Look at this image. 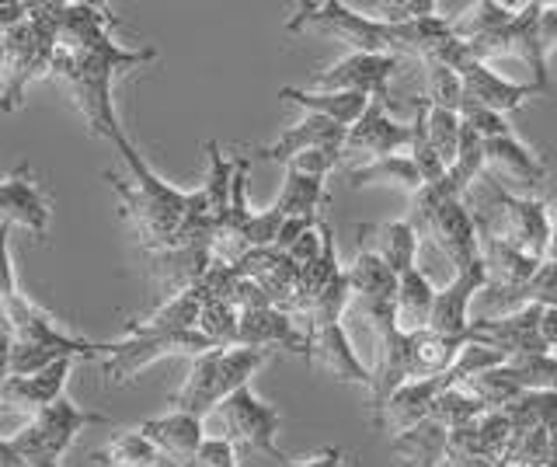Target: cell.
Wrapping results in <instances>:
<instances>
[{"label":"cell","mask_w":557,"mask_h":467,"mask_svg":"<svg viewBox=\"0 0 557 467\" xmlns=\"http://www.w3.org/2000/svg\"><path fill=\"white\" fill-rule=\"evenodd\" d=\"M150 60H157L153 49H122L112 39V32H104L77 49H57L49 63V77H57L70 91L91 133L112 144L122 133L112 106V84L122 71H133V66H144Z\"/></svg>","instance_id":"obj_1"},{"label":"cell","mask_w":557,"mask_h":467,"mask_svg":"<svg viewBox=\"0 0 557 467\" xmlns=\"http://www.w3.org/2000/svg\"><path fill=\"white\" fill-rule=\"evenodd\" d=\"M199 310H202L199 290H188L182 297L161 304L153 315L139 321H126V339L101 342L109 384H126V380H133L139 370H147L157 359H168V356L196 359L209 353V342L196 332Z\"/></svg>","instance_id":"obj_2"},{"label":"cell","mask_w":557,"mask_h":467,"mask_svg":"<svg viewBox=\"0 0 557 467\" xmlns=\"http://www.w3.org/2000/svg\"><path fill=\"white\" fill-rule=\"evenodd\" d=\"M112 144L129 168V179H119L115 171H104V179L112 182L115 196H119L122 217L133 223V231L139 234V241H144L150 251L171 248L185 223L188 193H182V188H174L171 182L157 175V171L144 161V153L126 140V133H119Z\"/></svg>","instance_id":"obj_3"},{"label":"cell","mask_w":557,"mask_h":467,"mask_svg":"<svg viewBox=\"0 0 557 467\" xmlns=\"http://www.w3.org/2000/svg\"><path fill=\"white\" fill-rule=\"evenodd\" d=\"M11 231L14 228L0 223V332L11 342L42 345V349L57 353L63 359H101V342L66 335L42 307H35L22 293V286L14 280V262H11Z\"/></svg>","instance_id":"obj_4"},{"label":"cell","mask_w":557,"mask_h":467,"mask_svg":"<svg viewBox=\"0 0 557 467\" xmlns=\"http://www.w3.org/2000/svg\"><path fill=\"white\" fill-rule=\"evenodd\" d=\"M269 362V353H258V349H209L202 356L191 359V370L185 388L174 394V408L171 411H182L191 415V419H206L209 411L220 408L226 397L234 391L248 388L251 377Z\"/></svg>","instance_id":"obj_5"},{"label":"cell","mask_w":557,"mask_h":467,"mask_svg":"<svg viewBox=\"0 0 557 467\" xmlns=\"http://www.w3.org/2000/svg\"><path fill=\"white\" fill-rule=\"evenodd\" d=\"M4 42V77H0V109H22V95L32 81L49 77V63L57 53V32H52L49 4H32L28 19L8 32H0Z\"/></svg>","instance_id":"obj_6"},{"label":"cell","mask_w":557,"mask_h":467,"mask_svg":"<svg viewBox=\"0 0 557 467\" xmlns=\"http://www.w3.org/2000/svg\"><path fill=\"white\" fill-rule=\"evenodd\" d=\"M101 422H109L101 411H87L77 402H70V397H60V402H52L39 415H32L11 437V443L28 460V467H60L66 450L77 443L81 432Z\"/></svg>","instance_id":"obj_7"},{"label":"cell","mask_w":557,"mask_h":467,"mask_svg":"<svg viewBox=\"0 0 557 467\" xmlns=\"http://www.w3.org/2000/svg\"><path fill=\"white\" fill-rule=\"evenodd\" d=\"M202 432L206 440H226L231 446L244 443L258 450L265 457H278L283 450L275 443V432H278V408L265 405L261 397L248 388L234 391L220 408H213L202 419Z\"/></svg>","instance_id":"obj_8"},{"label":"cell","mask_w":557,"mask_h":467,"mask_svg":"<svg viewBox=\"0 0 557 467\" xmlns=\"http://www.w3.org/2000/svg\"><path fill=\"white\" fill-rule=\"evenodd\" d=\"M540 8L544 4H522L516 14L505 22L498 32L484 36L478 42H463L474 60H492V57H519L533 71V88L540 95H550L554 84L547 74V49L540 42Z\"/></svg>","instance_id":"obj_9"},{"label":"cell","mask_w":557,"mask_h":467,"mask_svg":"<svg viewBox=\"0 0 557 467\" xmlns=\"http://www.w3.org/2000/svg\"><path fill=\"white\" fill-rule=\"evenodd\" d=\"M418 237H432L449 262L453 272H460L467 266L481 262V241H478V223L467 210V199L440 202L432 213H425L418 223H411Z\"/></svg>","instance_id":"obj_10"},{"label":"cell","mask_w":557,"mask_h":467,"mask_svg":"<svg viewBox=\"0 0 557 467\" xmlns=\"http://www.w3.org/2000/svg\"><path fill=\"white\" fill-rule=\"evenodd\" d=\"M540 310L544 307H519V310H512V315H502V318L470 321L467 342L484 345V349H495L502 359L550 353L547 342L540 339Z\"/></svg>","instance_id":"obj_11"},{"label":"cell","mask_w":557,"mask_h":467,"mask_svg":"<svg viewBox=\"0 0 557 467\" xmlns=\"http://www.w3.org/2000/svg\"><path fill=\"white\" fill-rule=\"evenodd\" d=\"M400 60L397 57H380V53H348L335 66H327L313 77L310 91H352L376 101H387V84L397 74Z\"/></svg>","instance_id":"obj_12"},{"label":"cell","mask_w":557,"mask_h":467,"mask_svg":"<svg viewBox=\"0 0 557 467\" xmlns=\"http://www.w3.org/2000/svg\"><path fill=\"white\" fill-rule=\"evenodd\" d=\"M411 140V126L397 123L387 112V101L370 98V106L359 115V123H352L345 130V144H342V158L345 153H356V158H391V153L408 150Z\"/></svg>","instance_id":"obj_13"},{"label":"cell","mask_w":557,"mask_h":467,"mask_svg":"<svg viewBox=\"0 0 557 467\" xmlns=\"http://www.w3.org/2000/svg\"><path fill=\"white\" fill-rule=\"evenodd\" d=\"M0 223H8V228H28L35 237L49 234V202L28 161H22L0 179Z\"/></svg>","instance_id":"obj_14"},{"label":"cell","mask_w":557,"mask_h":467,"mask_svg":"<svg viewBox=\"0 0 557 467\" xmlns=\"http://www.w3.org/2000/svg\"><path fill=\"white\" fill-rule=\"evenodd\" d=\"M237 345H244V349H258V353L286 349V353L304 356L310 362V345H307L304 328L278 307L237 310Z\"/></svg>","instance_id":"obj_15"},{"label":"cell","mask_w":557,"mask_h":467,"mask_svg":"<svg viewBox=\"0 0 557 467\" xmlns=\"http://www.w3.org/2000/svg\"><path fill=\"white\" fill-rule=\"evenodd\" d=\"M453 71H457V77L463 84V98L467 101H478V106L492 109L498 115H509V112L527 106L533 95H540L533 84H516V81L498 77L487 63L470 57V49L457 63H453Z\"/></svg>","instance_id":"obj_16"},{"label":"cell","mask_w":557,"mask_h":467,"mask_svg":"<svg viewBox=\"0 0 557 467\" xmlns=\"http://www.w3.org/2000/svg\"><path fill=\"white\" fill-rule=\"evenodd\" d=\"M150 266H153L157 307H161L202 283L206 269L213 266V248L209 245H171L161 251H150Z\"/></svg>","instance_id":"obj_17"},{"label":"cell","mask_w":557,"mask_h":467,"mask_svg":"<svg viewBox=\"0 0 557 467\" xmlns=\"http://www.w3.org/2000/svg\"><path fill=\"white\" fill-rule=\"evenodd\" d=\"M77 359H57L49 362L46 370L32 373V377H8L0 384V408L25 415V422L32 415H39L42 408H49L52 402H60L66 391L70 370H74Z\"/></svg>","instance_id":"obj_18"},{"label":"cell","mask_w":557,"mask_h":467,"mask_svg":"<svg viewBox=\"0 0 557 467\" xmlns=\"http://www.w3.org/2000/svg\"><path fill=\"white\" fill-rule=\"evenodd\" d=\"M487 286L484 280V266L474 262L460 272H453V283L446 290H435V304H432V318H429V332L440 335H467L470 328V304H474L478 293Z\"/></svg>","instance_id":"obj_19"},{"label":"cell","mask_w":557,"mask_h":467,"mask_svg":"<svg viewBox=\"0 0 557 467\" xmlns=\"http://www.w3.org/2000/svg\"><path fill=\"white\" fill-rule=\"evenodd\" d=\"M139 432L157 446V454L171 467H196L199 450L206 443L202 422L182 411H168V415H157V419L139 422Z\"/></svg>","instance_id":"obj_20"},{"label":"cell","mask_w":557,"mask_h":467,"mask_svg":"<svg viewBox=\"0 0 557 467\" xmlns=\"http://www.w3.org/2000/svg\"><path fill=\"white\" fill-rule=\"evenodd\" d=\"M359 248L373 251L383 266H391V272L405 275L408 269H414L418 258V234L408 220H391V223H359Z\"/></svg>","instance_id":"obj_21"},{"label":"cell","mask_w":557,"mask_h":467,"mask_svg":"<svg viewBox=\"0 0 557 467\" xmlns=\"http://www.w3.org/2000/svg\"><path fill=\"white\" fill-rule=\"evenodd\" d=\"M345 280H348V293H352L348 307H352L356 315H362V310H376V307H394L397 275L391 272V266H383L373 251L359 248L356 262L345 269Z\"/></svg>","instance_id":"obj_22"},{"label":"cell","mask_w":557,"mask_h":467,"mask_svg":"<svg viewBox=\"0 0 557 467\" xmlns=\"http://www.w3.org/2000/svg\"><path fill=\"white\" fill-rule=\"evenodd\" d=\"M345 144V126L331 123L324 115H307L304 123L289 126L272 147H258L255 153H261L265 161H278L289 164L293 158H300L307 150H342Z\"/></svg>","instance_id":"obj_23"},{"label":"cell","mask_w":557,"mask_h":467,"mask_svg":"<svg viewBox=\"0 0 557 467\" xmlns=\"http://www.w3.org/2000/svg\"><path fill=\"white\" fill-rule=\"evenodd\" d=\"M478 241H481V266H484V280H487L484 290H498V293L519 290L540 266L536 258L522 255L519 248L505 245L498 237H478Z\"/></svg>","instance_id":"obj_24"},{"label":"cell","mask_w":557,"mask_h":467,"mask_svg":"<svg viewBox=\"0 0 557 467\" xmlns=\"http://www.w3.org/2000/svg\"><path fill=\"white\" fill-rule=\"evenodd\" d=\"M446 450H449V429L435 419H422L391 440V454L411 467H443Z\"/></svg>","instance_id":"obj_25"},{"label":"cell","mask_w":557,"mask_h":467,"mask_svg":"<svg viewBox=\"0 0 557 467\" xmlns=\"http://www.w3.org/2000/svg\"><path fill=\"white\" fill-rule=\"evenodd\" d=\"M505 443H509V422L502 411H484L474 422L449 432V450L446 454H470V457H492L502 460Z\"/></svg>","instance_id":"obj_26"},{"label":"cell","mask_w":557,"mask_h":467,"mask_svg":"<svg viewBox=\"0 0 557 467\" xmlns=\"http://www.w3.org/2000/svg\"><path fill=\"white\" fill-rule=\"evenodd\" d=\"M435 304V286L422 269H408L397 280V297H394V321L400 332H425Z\"/></svg>","instance_id":"obj_27"},{"label":"cell","mask_w":557,"mask_h":467,"mask_svg":"<svg viewBox=\"0 0 557 467\" xmlns=\"http://www.w3.org/2000/svg\"><path fill=\"white\" fill-rule=\"evenodd\" d=\"M492 164L502 175H509L512 182L536 188L547 179V164L536 158L533 150L522 147L516 136H495V140H484V168Z\"/></svg>","instance_id":"obj_28"},{"label":"cell","mask_w":557,"mask_h":467,"mask_svg":"<svg viewBox=\"0 0 557 467\" xmlns=\"http://www.w3.org/2000/svg\"><path fill=\"white\" fill-rule=\"evenodd\" d=\"M278 98L293 101V106L307 109V115H324L338 126H352L359 123V115L370 106L366 95H352V91H307V88H278Z\"/></svg>","instance_id":"obj_29"},{"label":"cell","mask_w":557,"mask_h":467,"mask_svg":"<svg viewBox=\"0 0 557 467\" xmlns=\"http://www.w3.org/2000/svg\"><path fill=\"white\" fill-rule=\"evenodd\" d=\"M467 335H440V332H411V380H425V377H440L446 373L457 356L463 353Z\"/></svg>","instance_id":"obj_30"},{"label":"cell","mask_w":557,"mask_h":467,"mask_svg":"<svg viewBox=\"0 0 557 467\" xmlns=\"http://www.w3.org/2000/svg\"><path fill=\"white\" fill-rule=\"evenodd\" d=\"M327 202V185L324 179H313V175H304V171L296 168H286V179H283V188H278V196L272 202V210L278 217H321V206Z\"/></svg>","instance_id":"obj_31"},{"label":"cell","mask_w":557,"mask_h":467,"mask_svg":"<svg viewBox=\"0 0 557 467\" xmlns=\"http://www.w3.org/2000/svg\"><path fill=\"white\" fill-rule=\"evenodd\" d=\"M95 467H161L164 457L157 454V446L136 429H115L109 443L95 450Z\"/></svg>","instance_id":"obj_32"},{"label":"cell","mask_w":557,"mask_h":467,"mask_svg":"<svg viewBox=\"0 0 557 467\" xmlns=\"http://www.w3.org/2000/svg\"><path fill=\"white\" fill-rule=\"evenodd\" d=\"M348 185H352V188H362V185H397V188H405L408 196H414L425 182H422V175H418V168L411 164L408 153H391V158L366 161V164L352 168V171H348Z\"/></svg>","instance_id":"obj_33"},{"label":"cell","mask_w":557,"mask_h":467,"mask_svg":"<svg viewBox=\"0 0 557 467\" xmlns=\"http://www.w3.org/2000/svg\"><path fill=\"white\" fill-rule=\"evenodd\" d=\"M202 150H206V161H209V175H206V182H202L199 193H202V199H206L209 210H213V217L220 220V217L226 213V206H231V182H234L237 158H234V161L226 158L216 140H206Z\"/></svg>","instance_id":"obj_34"},{"label":"cell","mask_w":557,"mask_h":467,"mask_svg":"<svg viewBox=\"0 0 557 467\" xmlns=\"http://www.w3.org/2000/svg\"><path fill=\"white\" fill-rule=\"evenodd\" d=\"M196 332L209 342V349H237V307L226 300H202Z\"/></svg>","instance_id":"obj_35"},{"label":"cell","mask_w":557,"mask_h":467,"mask_svg":"<svg viewBox=\"0 0 557 467\" xmlns=\"http://www.w3.org/2000/svg\"><path fill=\"white\" fill-rule=\"evenodd\" d=\"M484 411H487V408L478 402V397L457 384V388H446L440 397H435V405H432V411H429V419L443 422V426L453 432V429H460V426H467V422H474L478 415H484Z\"/></svg>","instance_id":"obj_36"},{"label":"cell","mask_w":557,"mask_h":467,"mask_svg":"<svg viewBox=\"0 0 557 467\" xmlns=\"http://www.w3.org/2000/svg\"><path fill=\"white\" fill-rule=\"evenodd\" d=\"M425 133H429L435 158L449 168L453 158H457V147H460V115L446 112V109H432L425 101Z\"/></svg>","instance_id":"obj_37"},{"label":"cell","mask_w":557,"mask_h":467,"mask_svg":"<svg viewBox=\"0 0 557 467\" xmlns=\"http://www.w3.org/2000/svg\"><path fill=\"white\" fill-rule=\"evenodd\" d=\"M425 84H429V95L425 101L432 109H446V112H457L463 106V84L457 77V71H449L443 63H425Z\"/></svg>","instance_id":"obj_38"},{"label":"cell","mask_w":557,"mask_h":467,"mask_svg":"<svg viewBox=\"0 0 557 467\" xmlns=\"http://www.w3.org/2000/svg\"><path fill=\"white\" fill-rule=\"evenodd\" d=\"M460 123L474 130L481 140H495V136H512L509 115H498V112L478 106V101H467V98H463V106H460Z\"/></svg>","instance_id":"obj_39"},{"label":"cell","mask_w":557,"mask_h":467,"mask_svg":"<svg viewBox=\"0 0 557 467\" xmlns=\"http://www.w3.org/2000/svg\"><path fill=\"white\" fill-rule=\"evenodd\" d=\"M342 161V150H307L300 153V158H293L286 168H296V171H304V175H313V179H327L331 171L338 168Z\"/></svg>","instance_id":"obj_40"},{"label":"cell","mask_w":557,"mask_h":467,"mask_svg":"<svg viewBox=\"0 0 557 467\" xmlns=\"http://www.w3.org/2000/svg\"><path fill=\"white\" fill-rule=\"evenodd\" d=\"M318 220H321V217H286L283 223H278V234H275V245H272V248L286 255V251L296 245V241H300Z\"/></svg>","instance_id":"obj_41"},{"label":"cell","mask_w":557,"mask_h":467,"mask_svg":"<svg viewBox=\"0 0 557 467\" xmlns=\"http://www.w3.org/2000/svg\"><path fill=\"white\" fill-rule=\"evenodd\" d=\"M196 467H237V446H231L226 440H206Z\"/></svg>","instance_id":"obj_42"},{"label":"cell","mask_w":557,"mask_h":467,"mask_svg":"<svg viewBox=\"0 0 557 467\" xmlns=\"http://www.w3.org/2000/svg\"><path fill=\"white\" fill-rule=\"evenodd\" d=\"M275 460H278V467H342L345 464V454H342L338 446H327V450H321L318 457H310V460H293L286 454H278Z\"/></svg>","instance_id":"obj_43"},{"label":"cell","mask_w":557,"mask_h":467,"mask_svg":"<svg viewBox=\"0 0 557 467\" xmlns=\"http://www.w3.org/2000/svg\"><path fill=\"white\" fill-rule=\"evenodd\" d=\"M540 42H544L547 53L557 46V4L540 8Z\"/></svg>","instance_id":"obj_44"},{"label":"cell","mask_w":557,"mask_h":467,"mask_svg":"<svg viewBox=\"0 0 557 467\" xmlns=\"http://www.w3.org/2000/svg\"><path fill=\"white\" fill-rule=\"evenodd\" d=\"M540 339L547 342L550 353H557V307L540 310Z\"/></svg>","instance_id":"obj_45"},{"label":"cell","mask_w":557,"mask_h":467,"mask_svg":"<svg viewBox=\"0 0 557 467\" xmlns=\"http://www.w3.org/2000/svg\"><path fill=\"white\" fill-rule=\"evenodd\" d=\"M449 467H502V460L492 457H470V454H446Z\"/></svg>","instance_id":"obj_46"},{"label":"cell","mask_w":557,"mask_h":467,"mask_svg":"<svg viewBox=\"0 0 557 467\" xmlns=\"http://www.w3.org/2000/svg\"><path fill=\"white\" fill-rule=\"evenodd\" d=\"M0 467H28V460L14 450L11 437H0Z\"/></svg>","instance_id":"obj_47"},{"label":"cell","mask_w":557,"mask_h":467,"mask_svg":"<svg viewBox=\"0 0 557 467\" xmlns=\"http://www.w3.org/2000/svg\"><path fill=\"white\" fill-rule=\"evenodd\" d=\"M8 367H11V339L0 332V384L8 380Z\"/></svg>","instance_id":"obj_48"},{"label":"cell","mask_w":557,"mask_h":467,"mask_svg":"<svg viewBox=\"0 0 557 467\" xmlns=\"http://www.w3.org/2000/svg\"><path fill=\"white\" fill-rule=\"evenodd\" d=\"M550 213V241H547V262H557V210H547Z\"/></svg>","instance_id":"obj_49"},{"label":"cell","mask_w":557,"mask_h":467,"mask_svg":"<svg viewBox=\"0 0 557 467\" xmlns=\"http://www.w3.org/2000/svg\"><path fill=\"white\" fill-rule=\"evenodd\" d=\"M540 199H544L547 210H557V179L550 182V193H547V196H540Z\"/></svg>","instance_id":"obj_50"},{"label":"cell","mask_w":557,"mask_h":467,"mask_svg":"<svg viewBox=\"0 0 557 467\" xmlns=\"http://www.w3.org/2000/svg\"><path fill=\"white\" fill-rule=\"evenodd\" d=\"M0 77H4V42H0Z\"/></svg>","instance_id":"obj_51"}]
</instances>
